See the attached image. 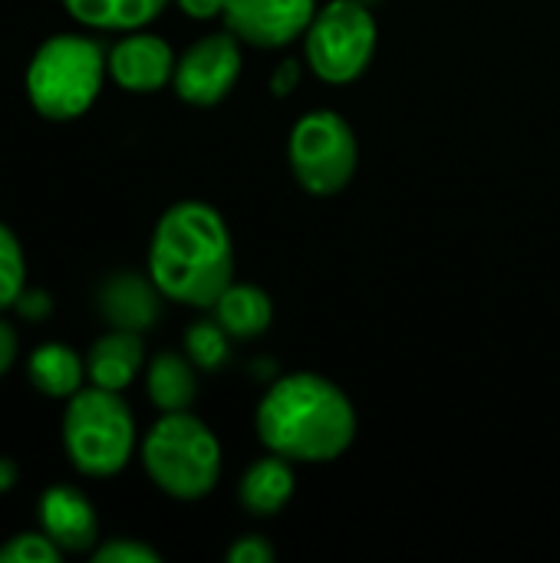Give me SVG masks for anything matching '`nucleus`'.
Instances as JSON below:
<instances>
[{"mask_svg":"<svg viewBox=\"0 0 560 563\" xmlns=\"http://www.w3.org/2000/svg\"><path fill=\"white\" fill-rule=\"evenodd\" d=\"M20 482V468H17V462L13 459H7V455H0V495H7V492H13V485Z\"/></svg>","mask_w":560,"mask_h":563,"instance_id":"nucleus-28","label":"nucleus"},{"mask_svg":"<svg viewBox=\"0 0 560 563\" xmlns=\"http://www.w3.org/2000/svg\"><path fill=\"white\" fill-rule=\"evenodd\" d=\"M92 563H158L162 554L135 538H109L92 548Z\"/></svg>","mask_w":560,"mask_h":563,"instance_id":"nucleus-22","label":"nucleus"},{"mask_svg":"<svg viewBox=\"0 0 560 563\" xmlns=\"http://www.w3.org/2000/svg\"><path fill=\"white\" fill-rule=\"evenodd\" d=\"M244 73V43L231 30L198 36L175 63L172 89L195 109L224 102Z\"/></svg>","mask_w":560,"mask_h":563,"instance_id":"nucleus-8","label":"nucleus"},{"mask_svg":"<svg viewBox=\"0 0 560 563\" xmlns=\"http://www.w3.org/2000/svg\"><path fill=\"white\" fill-rule=\"evenodd\" d=\"M66 558L43 531H20L0 544V563H59Z\"/></svg>","mask_w":560,"mask_h":563,"instance_id":"nucleus-21","label":"nucleus"},{"mask_svg":"<svg viewBox=\"0 0 560 563\" xmlns=\"http://www.w3.org/2000/svg\"><path fill=\"white\" fill-rule=\"evenodd\" d=\"M17 353H20V333L10 320L0 317V379L13 369Z\"/></svg>","mask_w":560,"mask_h":563,"instance_id":"nucleus-26","label":"nucleus"},{"mask_svg":"<svg viewBox=\"0 0 560 563\" xmlns=\"http://www.w3.org/2000/svg\"><path fill=\"white\" fill-rule=\"evenodd\" d=\"M175 63L178 56L172 43L145 26L122 33L109 46V79L132 96H152L172 86Z\"/></svg>","mask_w":560,"mask_h":563,"instance_id":"nucleus-10","label":"nucleus"},{"mask_svg":"<svg viewBox=\"0 0 560 563\" xmlns=\"http://www.w3.org/2000/svg\"><path fill=\"white\" fill-rule=\"evenodd\" d=\"M317 7V0H228L221 20L244 46L284 49L304 40Z\"/></svg>","mask_w":560,"mask_h":563,"instance_id":"nucleus-9","label":"nucleus"},{"mask_svg":"<svg viewBox=\"0 0 560 563\" xmlns=\"http://www.w3.org/2000/svg\"><path fill=\"white\" fill-rule=\"evenodd\" d=\"M139 459L149 482L175 501L208 498L224 472L221 439L191 409L158 412V419L139 442Z\"/></svg>","mask_w":560,"mask_h":563,"instance_id":"nucleus-3","label":"nucleus"},{"mask_svg":"<svg viewBox=\"0 0 560 563\" xmlns=\"http://www.w3.org/2000/svg\"><path fill=\"white\" fill-rule=\"evenodd\" d=\"M158 303H162V290L155 287V280L132 271L112 274L99 290V310L106 323L116 330L145 333L158 320Z\"/></svg>","mask_w":560,"mask_h":563,"instance_id":"nucleus-14","label":"nucleus"},{"mask_svg":"<svg viewBox=\"0 0 560 563\" xmlns=\"http://www.w3.org/2000/svg\"><path fill=\"white\" fill-rule=\"evenodd\" d=\"M26 290V257L20 238L0 221V313L13 310L17 297Z\"/></svg>","mask_w":560,"mask_h":563,"instance_id":"nucleus-20","label":"nucleus"},{"mask_svg":"<svg viewBox=\"0 0 560 563\" xmlns=\"http://www.w3.org/2000/svg\"><path fill=\"white\" fill-rule=\"evenodd\" d=\"M198 366L175 350H162L145 363V396L158 412H188L198 399Z\"/></svg>","mask_w":560,"mask_h":563,"instance_id":"nucleus-15","label":"nucleus"},{"mask_svg":"<svg viewBox=\"0 0 560 563\" xmlns=\"http://www.w3.org/2000/svg\"><path fill=\"white\" fill-rule=\"evenodd\" d=\"M304 66L327 86L356 82L376 59L380 23L363 0H327L304 33Z\"/></svg>","mask_w":560,"mask_h":563,"instance_id":"nucleus-6","label":"nucleus"},{"mask_svg":"<svg viewBox=\"0 0 560 563\" xmlns=\"http://www.w3.org/2000/svg\"><path fill=\"white\" fill-rule=\"evenodd\" d=\"M297 495V465L264 452L254 459L238 482V505L251 518H277Z\"/></svg>","mask_w":560,"mask_h":563,"instance_id":"nucleus-13","label":"nucleus"},{"mask_svg":"<svg viewBox=\"0 0 560 563\" xmlns=\"http://www.w3.org/2000/svg\"><path fill=\"white\" fill-rule=\"evenodd\" d=\"M215 320L234 336V340H257L274 323V300L257 284H238L231 280L228 290L211 307Z\"/></svg>","mask_w":560,"mask_h":563,"instance_id":"nucleus-16","label":"nucleus"},{"mask_svg":"<svg viewBox=\"0 0 560 563\" xmlns=\"http://www.w3.org/2000/svg\"><path fill=\"white\" fill-rule=\"evenodd\" d=\"M300 73H304V66L297 59H281L271 73V89L277 96H290L300 86Z\"/></svg>","mask_w":560,"mask_h":563,"instance_id":"nucleus-25","label":"nucleus"},{"mask_svg":"<svg viewBox=\"0 0 560 563\" xmlns=\"http://www.w3.org/2000/svg\"><path fill=\"white\" fill-rule=\"evenodd\" d=\"M287 165L294 181L314 198H333L350 188L360 168V142L337 109L304 112L287 135Z\"/></svg>","mask_w":560,"mask_h":563,"instance_id":"nucleus-7","label":"nucleus"},{"mask_svg":"<svg viewBox=\"0 0 560 563\" xmlns=\"http://www.w3.org/2000/svg\"><path fill=\"white\" fill-rule=\"evenodd\" d=\"M26 379L50 399H69L86 383V356L66 343H40L26 360Z\"/></svg>","mask_w":560,"mask_h":563,"instance_id":"nucleus-17","label":"nucleus"},{"mask_svg":"<svg viewBox=\"0 0 560 563\" xmlns=\"http://www.w3.org/2000/svg\"><path fill=\"white\" fill-rule=\"evenodd\" d=\"M274 558H277V551L264 534H241L224 551L228 563H274Z\"/></svg>","mask_w":560,"mask_h":563,"instance_id":"nucleus-23","label":"nucleus"},{"mask_svg":"<svg viewBox=\"0 0 560 563\" xmlns=\"http://www.w3.org/2000/svg\"><path fill=\"white\" fill-rule=\"evenodd\" d=\"M109 79V49L83 33H56L26 63V99L50 122L86 115Z\"/></svg>","mask_w":560,"mask_h":563,"instance_id":"nucleus-4","label":"nucleus"},{"mask_svg":"<svg viewBox=\"0 0 560 563\" xmlns=\"http://www.w3.org/2000/svg\"><path fill=\"white\" fill-rule=\"evenodd\" d=\"M13 310H17V317H23V320H46L50 313H53V300H50V294H43V290H23L20 297H17V303H13Z\"/></svg>","mask_w":560,"mask_h":563,"instance_id":"nucleus-24","label":"nucleus"},{"mask_svg":"<svg viewBox=\"0 0 560 563\" xmlns=\"http://www.w3.org/2000/svg\"><path fill=\"white\" fill-rule=\"evenodd\" d=\"M145 343L142 333L132 330H106L86 350V379L89 386L125 393L145 373Z\"/></svg>","mask_w":560,"mask_h":563,"instance_id":"nucleus-12","label":"nucleus"},{"mask_svg":"<svg viewBox=\"0 0 560 563\" xmlns=\"http://www.w3.org/2000/svg\"><path fill=\"white\" fill-rule=\"evenodd\" d=\"M175 3L188 20H201V23L224 16V7H228V0H175Z\"/></svg>","mask_w":560,"mask_h":563,"instance_id":"nucleus-27","label":"nucleus"},{"mask_svg":"<svg viewBox=\"0 0 560 563\" xmlns=\"http://www.w3.org/2000/svg\"><path fill=\"white\" fill-rule=\"evenodd\" d=\"M254 432L261 445L294 465H327L350 452L360 432V416L347 389L320 373L277 376L257 409Z\"/></svg>","mask_w":560,"mask_h":563,"instance_id":"nucleus-1","label":"nucleus"},{"mask_svg":"<svg viewBox=\"0 0 560 563\" xmlns=\"http://www.w3.org/2000/svg\"><path fill=\"white\" fill-rule=\"evenodd\" d=\"M149 277L165 300L211 310L234 280V238L224 214L198 198L165 208L149 241Z\"/></svg>","mask_w":560,"mask_h":563,"instance_id":"nucleus-2","label":"nucleus"},{"mask_svg":"<svg viewBox=\"0 0 560 563\" xmlns=\"http://www.w3.org/2000/svg\"><path fill=\"white\" fill-rule=\"evenodd\" d=\"M139 449V429L122 393L86 386L63 412V452L86 478L119 475Z\"/></svg>","mask_w":560,"mask_h":563,"instance_id":"nucleus-5","label":"nucleus"},{"mask_svg":"<svg viewBox=\"0 0 560 563\" xmlns=\"http://www.w3.org/2000/svg\"><path fill=\"white\" fill-rule=\"evenodd\" d=\"M231 333L218 320H195L185 330V356L201 373H218L231 360Z\"/></svg>","mask_w":560,"mask_h":563,"instance_id":"nucleus-19","label":"nucleus"},{"mask_svg":"<svg viewBox=\"0 0 560 563\" xmlns=\"http://www.w3.org/2000/svg\"><path fill=\"white\" fill-rule=\"evenodd\" d=\"M59 3L76 23H83L89 30L129 33V30H142L152 20H158L172 0H59Z\"/></svg>","mask_w":560,"mask_h":563,"instance_id":"nucleus-18","label":"nucleus"},{"mask_svg":"<svg viewBox=\"0 0 560 563\" xmlns=\"http://www.w3.org/2000/svg\"><path fill=\"white\" fill-rule=\"evenodd\" d=\"M36 525L63 554H92L99 544V515L73 485H50L40 495Z\"/></svg>","mask_w":560,"mask_h":563,"instance_id":"nucleus-11","label":"nucleus"}]
</instances>
